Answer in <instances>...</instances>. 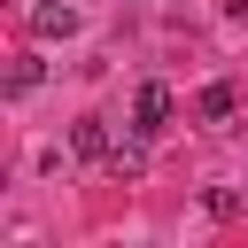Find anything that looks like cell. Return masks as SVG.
<instances>
[{
	"label": "cell",
	"instance_id": "1",
	"mask_svg": "<svg viewBox=\"0 0 248 248\" xmlns=\"http://www.w3.org/2000/svg\"><path fill=\"white\" fill-rule=\"evenodd\" d=\"M170 108H178V101H170V85H140V101H132V124L155 140V132L170 124Z\"/></svg>",
	"mask_w": 248,
	"mask_h": 248
},
{
	"label": "cell",
	"instance_id": "2",
	"mask_svg": "<svg viewBox=\"0 0 248 248\" xmlns=\"http://www.w3.org/2000/svg\"><path fill=\"white\" fill-rule=\"evenodd\" d=\"M70 147H78L85 163H108V155H116V140H108L101 116H78V124H70Z\"/></svg>",
	"mask_w": 248,
	"mask_h": 248
},
{
	"label": "cell",
	"instance_id": "3",
	"mask_svg": "<svg viewBox=\"0 0 248 248\" xmlns=\"http://www.w3.org/2000/svg\"><path fill=\"white\" fill-rule=\"evenodd\" d=\"M31 31H39V39H70V31H78V8H70V0H39V8H31Z\"/></svg>",
	"mask_w": 248,
	"mask_h": 248
},
{
	"label": "cell",
	"instance_id": "4",
	"mask_svg": "<svg viewBox=\"0 0 248 248\" xmlns=\"http://www.w3.org/2000/svg\"><path fill=\"white\" fill-rule=\"evenodd\" d=\"M194 108H202L209 124H225V116H232V85H225V78H217V85H202V101H194Z\"/></svg>",
	"mask_w": 248,
	"mask_h": 248
},
{
	"label": "cell",
	"instance_id": "5",
	"mask_svg": "<svg viewBox=\"0 0 248 248\" xmlns=\"http://www.w3.org/2000/svg\"><path fill=\"white\" fill-rule=\"evenodd\" d=\"M202 209H209L217 225H232V217H240V186H209V194H202Z\"/></svg>",
	"mask_w": 248,
	"mask_h": 248
},
{
	"label": "cell",
	"instance_id": "6",
	"mask_svg": "<svg viewBox=\"0 0 248 248\" xmlns=\"http://www.w3.org/2000/svg\"><path fill=\"white\" fill-rule=\"evenodd\" d=\"M140 163H147L140 147H116V155H108V170H116V178H140Z\"/></svg>",
	"mask_w": 248,
	"mask_h": 248
}]
</instances>
